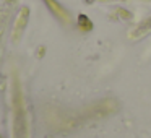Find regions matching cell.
Listing matches in <instances>:
<instances>
[{
    "label": "cell",
    "mask_w": 151,
    "mask_h": 138,
    "mask_svg": "<svg viewBox=\"0 0 151 138\" xmlns=\"http://www.w3.org/2000/svg\"><path fill=\"white\" fill-rule=\"evenodd\" d=\"M46 2H49V5L52 7V10L55 12V13L59 15V17H62V18H67V13L62 10V7H59V5H57L55 2H54V0H46Z\"/></svg>",
    "instance_id": "6da1fadb"
}]
</instances>
